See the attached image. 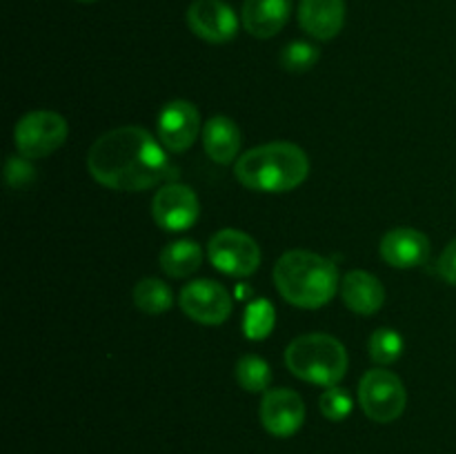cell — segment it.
Returning a JSON list of instances; mask_svg holds the SVG:
<instances>
[{"label":"cell","mask_w":456,"mask_h":454,"mask_svg":"<svg viewBox=\"0 0 456 454\" xmlns=\"http://www.w3.org/2000/svg\"><path fill=\"white\" fill-rule=\"evenodd\" d=\"M87 169L110 190L142 191L167 176L169 158L163 142L142 127L127 125L96 138L89 147Z\"/></svg>","instance_id":"cell-1"},{"label":"cell","mask_w":456,"mask_h":454,"mask_svg":"<svg viewBox=\"0 0 456 454\" xmlns=\"http://www.w3.org/2000/svg\"><path fill=\"white\" fill-rule=\"evenodd\" d=\"M281 296L303 310L328 305L338 289V270L330 258L307 249L285 252L274 265Z\"/></svg>","instance_id":"cell-2"},{"label":"cell","mask_w":456,"mask_h":454,"mask_svg":"<svg viewBox=\"0 0 456 454\" xmlns=\"http://www.w3.org/2000/svg\"><path fill=\"white\" fill-rule=\"evenodd\" d=\"M234 174L240 185L254 191L297 190L310 174L307 154L294 142H267L239 156Z\"/></svg>","instance_id":"cell-3"},{"label":"cell","mask_w":456,"mask_h":454,"mask_svg":"<svg viewBox=\"0 0 456 454\" xmlns=\"http://www.w3.org/2000/svg\"><path fill=\"white\" fill-rule=\"evenodd\" d=\"M285 365L301 381L332 387L346 377L347 352L346 345L330 334H303L285 350Z\"/></svg>","instance_id":"cell-4"},{"label":"cell","mask_w":456,"mask_h":454,"mask_svg":"<svg viewBox=\"0 0 456 454\" xmlns=\"http://www.w3.org/2000/svg\"><path fill=\"white\" fill-rule=\"evenodd\" d=\"M359 403L365 417L377 423H392L405 412L408 392L390 369H370L361 378Z\"/></svg>","instance_id":"cell-5"},{"label":"cell","mask_w":456,"mask_h":454,"mask_svg":"<svg viewBox=\"0 0 456 454\" xmlns=\"http://www.w3.org/2000/svg\"><path fill=\"white\" fill-rule=\"evenodd\" d=\"M67 120L56 111H29L13 129V142L25 158H45L67 141Z\"/></svg>","instance_id":"cell-6"},{"label":"cell","mask_w":456,"mask_h":454,"mask_svg":"<svg viewBox=\"0 0 456 454\" xmlns=\"http://www.w3.org/2000/svg\"><path fill=\"white\" fill-rule=\"evenodd\" d=\"M208 256L218 272L236 279L254 274L261 265V247L240 230H221L209 239Z\"/></svg>","instance_id":"cell-7"},{"label":"cell","mask_w":456,"mask_h":454,"mask_svg":"<svg viewBox=\"0 0 456 454\" xmlns=\"http://www.w3.org/2000/svg\"><path fill=\"white\" fill-rule=\"evenodd\" d=\"M178 303L181 310L200 325H221L232 314V294L212 279L187 283Z\"/></svg>","instance_id":"cell-8"},{"label":"cell","mask_w":456,"mask_h":454,"mask_svg":"<svg viewBox=\"0 0 456 454\" xmlns=\"http://www.w3.org/2000/svg\"><path fill=\"white\" fill-rule=\"evenodd\" d=\"M156 225L167 231H185L199 221L200 203L191 187L183 182H167L160 187L151 203Z\"/></svg>","instance_id":"cell-9"},{"label":"cell","mask_w":456,"mask_h":454,"mask_svg":"<svg viewBox=\"0 0 456 454\" xmlns=\"http://www.w3.org/2000/svg\"><path fill=\"white\" fill-rule=\"evenodd\" d=\"M187 25L205 43H230L239 34V18L223 0H194L187 9Z\"/></svg>","instance_id":"cell-10"},{"label":"cell","mask_w":456,"mask_h":454,"mask_svg":"<svg viewBox=\"0 0 456 454\" xmlns=\"http://www.w3.org/2000/svg\"><path fill=\"white\" fill-rule=\"evenodd\" d=\"M303 421H305V403L298 392L279 387L263 394L261 423L270 434L281 436V439L297 434Z\"/></svg>","instance_id":"cell-11"},{"label":"cell","mask_w":456,"mask_h":454,"mask_svg":"<svg viewBox=\"0 0 456 454\" xmlns=\"http://www.w3.org/2000/svg\"><path fill=\"white\" fill-rule=\"evenodd\" d=\"M200 129V114L190 101H169L159 114V138L163 147L174 154L187 151L194 145Z\"/></svg>","instance_id":"cell-12"},{"label":"cell","mask_w":456,"mask_h":454,"mask_svg":"<svg viewBox=\"0 0 456 454\" xmlns=\"http://www.w3.org/2000/svg\"><path fill=\"white\" fill-rule=\"evenodd\" d=\"M379 252L387 265L410 270V267H419L428 261L430 239L414 227H396L383 236Z\"/></svg>","instance_id":"cell-13"},{"label":"cell","mask_w":456,"mask_h":454,"mask_svg":"<svg viewBox=\"0 0 456 454\" xmlns=\"http://www.w3.org/2000/svg\"><path fill=\"white\" fill-rule=\"evenodd\" d=\"M298 22L316 40H332L346 22V0H301Z\"/></svg>","instance_id":"cell-14"},{"label":"cell","mask_w":456,"mask_h":454,"mask_svg":"<svg viewBox=\"0 0 456 454\" xmlns=\"http://www.w3.org/2000/svg\"><path fill=\"white\" fill-rule=\"evenodd\" d=\"M341 298L356 314L372 316L386 303V288L370 272L352 270L341 280Z\"/></svg>","instance_id":"cell-15"},{"label":"cell","mask_w":456,"mask_h":454,"mask_svg":"<svg viewBox=\"0 0 456 454\" xmlns=\"http://www.w3.org/2000/svg\"><path fill=\"white\" fill-rule=\"evenodd\" d=\"M292 12V0H245L240 20L243 27L256 38H272L288 22Z\"/></svg>","instance_id":"cell-16"},{"label":"cell","mask_w":456,"mask_h":454,"mask_svg":"<svg viewBox=\"0 0 456 454\" xmlns=\"http://www.w3.org/2000/svg\"><path fill=\"white\" fill-rule=\"evenodd\" d=\"M240 129L227 116H212L203 127V147L209 158L218 165H230L232 160H239L240 151Z\"/></svg>","instance_id":"cell-17"},{"label":"cell","mask_w":456,"mask_h":454,"mask_svg":"<svg viewBox=\"0 0 456 454\" xmlns=\"http://www.w3.org/2000/svg\"><path fill=\"white\" fill-rule=\"evenodd\" d=\"M203 263V249L196 240H174L165 245V249L159 256L160 270L172 279H187L194 274Z\"/></svg>","instance_id":"cell-18"},{"label":"cell","mask_w":456,"mask_h":454,"mask_svg":"<svg viewBox=\"0 0 456 454\" xmlns=\"http://www.w3.org/2000/svg\"><path fill=\"white\" fill-rule=\"evenodd\" d=\"M134 303L145 314L159 316L165 314L174 305V292L165 280L150 276V279H142L136 283V288H134Z\"/></svg>","instance_id":"cell-19"},{"label":"cell","mask_w":456,"mask_h":454,"mask_svg":"<svg viewBox=\"0 0 456 454\" xmlns=\"http://www.w3.org/2000/svg\"><path fill=\"white\" fill-rule=\"evenodd\" d=\"M276 325V312L267 298H256L245 307L243 332L249 341H263L272 334Z\"/></svg>","instance_id":"cell-20"},{"label":"cell","mask_w":456,"mask_h":454,"mask_svg":"<svg viewBox=\"0 0 456 454\" xmlns=\"http://www.w3.org/2000/svg\"><path fill=\"white\" fill-rule=\"evenodd\" d=\"M236 381L245 392H267L272 383V368L256 354L240 356L236 363Z\"/></svg>","instance_id":"cell-21"},{"label":"cell","mask_w":456,"mask_h":454,"mask_svg":"<svg viewBox=\"0 0 456 454\" xmlns=\"http://www.w3.org/2000/svg\"><path fill=\"white\" fill-rule=\"evenodd\" d=\"M403 336L396 329L390 328L377 329L368 341L370 359L379 365H390L395 361H399L401 354H403Z\"/></svg>","instance_id":"cell-22"},{"label":"cell","mask_w":456,"mask_h":454,"mask_svg":"<svg viewBox=\"0 0 456 454\" xmlns=\"http://www.w3.org/2000/svg\"><path fill=\"white\" fill-rule=\"evenodd\" d=\"M319 58L321 52L316 45L305 43V40H294L281 52V67L285 71H292V74H303V71H310L319 62Z\"/></svg>","instance_id":"cell-23"},{"label":"cell","mask_w":456,"mask_h":454,"mask_svg":"<svg viewBox=\"0 0 456 454\" xmlns=\"http://www.w3.org/2000/svg\"><path fill=\"white\" fill-rule=\"evenodd\" d=\"M319 408L323 412L325 418L330 421H346L350 417L352 408H354V401H352V394L346 390V387H325V392L319 399Z\"/></svg>","instance_id":"cell-24"},{"label":"cell","mask_w":456,"mask_h":454,"mask_svg":"<svg viewBox=\"0 0 456 454\" xmlns=\"http://www.w3.org/2000/svg\"><path fill=\"white\" fill-rule=\"evenodd\" d=\"M4 178H7L9 185L20 190L27 182L34 181V169L27 163L25 156H12V158L7 160V167H4Z\"/></svg>","instance_id":"cell-25"},{"label":"cell","mask_w":456,"mask_h":454,"mask_svg":"<svg viewBox=\"0 0 456 454\" xmlns=\"http://www.w3.org/2000/svg\"><path fill=\"white\" fill-rule=\"evenodd\" d=\"M436 267H439L441 279L448 280L450 285H456V239L444 249Z\"/></svg>","instance_id":"cell-26"},{"label":"cell","mask_w":456,"mask_h":454,"mask_svg":"<svg viewBox=\"0 0 456 454\" xmlns=\"http://www.w3.org/2000/svg\"><path fill=\"white\" fill-rule=\"evenodd\" d=\"M76 3H96V0H76Z\"/></svg>","instance_id":"cell-27"}]
</instances>
